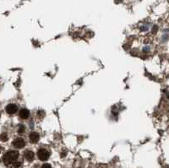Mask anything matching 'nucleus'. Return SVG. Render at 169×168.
<instances>
[{"mask_svg": "<svg viewBox=\"0 0 169 168\" xmlns=\"http://www.w3.org/2000/svg\"><path fill=\"white\" fill-rule=\"evenodd\" d=\"M3 161L8 168H19L22 165V159L16 150H10L4 154Z\"/></svg>", "mask_w": 169, "mask_h": 168, "instance_id": "1", "label": "nucleus"}, {"mask_svg": "<svg viewBox=\"0 0 169 168\" xmlns=\"http://www.w3.org/2000/svg\"><path fill=\"white\" fill-rule=\"evenodd\" d=\"M37 157L40 160L45 161L48 160V158L50 157V152L45 149H40L37 151Z\"/></svg>", "mask_w": 169, "mask_h": 168, "instance_id": "2", "label": "nucleus"}, {"mask_svg": "<svg viewBox=\"0 0 169 168\" xmlns=\"http://www.w3.org/2000/svg\"><path fill=\"white\" fill-rule=\"evenodd\" d=\"M12 144H13L14 147L17 148V149H21V148H23V147L25 145V140H24L22 138L15 139Z\"/></svg>", "mask_w": 169, "mask_h": 168, "instance_id": "3", "label": "nucleus"}, {"mask_svg": "<svg viewBox=\"0 0 169 168\" xmlns=\"http://www.w3.org/2000/svg\"><path fill=\"white\" fill-rule=\"evenodd\" d=\"M5 110L8 114H14L18 111V107L15 104H8L6 106Z\"/></svg>", "mask_w": 169, "mask_h": 168, "instance_id": "4", "label": "nucleus"}, {"mask_svg": "<svg viewBox=\"0 0 169 168\" xmlns=\"http://www.w3.org/2000/svg\"><path fill=\"white\" fill-rule=\"evenodd\" d=\"M29 139H30V141H31L32 144L37 143L40 139V135H39L38 133L36 132H31L29 135Z\"/></svg>", "mask_w": 169, "mask_h": 168, "instance_id": "5", "label": "nucleus"}, {"mask_svg": "<svg viewBox=\"0 0 169 168\" xmlns=\"http://www.w3.org/2000/svg\"><path fill=\"white\" fill-rule=\"evenodd\" d=\"M29 117H30V111L26 109V108H23L21 110L19 111V118L21 119H25L29 118Z\"/></svg>", "mask_w": 169, "mask_h": 168, "instance_id": "6", "label": "nucleus"}, {"mask_svg": "<svg viewBox=\"0 0 169 168\" xmlns=\"http://www.w3.org/2000/svg\"><path fill=\"white\" fill-rule=\"evenodd\" d=\"M24 156L28 161H32L34 160L35 154L31 150H25V153H24Z\"/></svg>", "mask_w": 169, "mask_h": 168, "instance_id": "7", "label": "nucleus"}, {"mask_svg": "<svg viewBox=\"0 0 169 168\" xmlns=\"http://www.w3.org/2000/svg\"><path fill=\"white\" fill-rule=\"evenodd\" d=\"M0 140L3 141V142H5V141L8 140V135L6 133H3L0 134Z\"/></svg>", "mask_w": 169, "mask_h": 168, "instance_id": "8", "label": "nucleus"}, {"mask_svg": "<svg viewBox=\"0 0 169 168\" xmlns=\"http://www.w3.org/2000/svg\"><path fill=\"white\" fill-rule=\"evenodd\" d=\"M24 132H25V126H24V125H19L18 133H19V134H23Z\"/></svg>", "mask_w": 169, "mask_h": 168, "instance_id": "9", "label": "nucleus"}, {"mask_svg": "<svg viewBox=\"0 0 169 168\" xmlns=\"http://www.w3.org/2000/svg\"><path fill=\"white\" fill-rule=\"evenodd\" d=\"M42 168H52V166H51L49 164H44V165L42 166Z\"/></svg>", "mask_w": 169, "mask_h": 168, "instance_id": "10", "label": "nucleus"}, {"mask_svg": "<svg viewBox=\"0 0 169 168\" xmlns=\"http://www.w3.org/2000/svg\"><path fill=\"white\" fill-rule=\"evenodd\" d=\"M1 152H2V148L0 147V154H1Z\"/></svg>", "mask_w": 169, "mask_h": 168, "instance_id": "11", "label": "nucleus"}]
</instances>
